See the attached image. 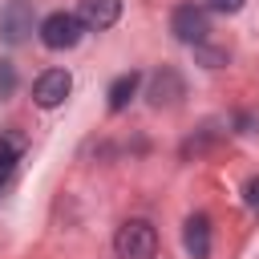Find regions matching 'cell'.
Returning <instances> with one entry per match:
<instances>
[{"instance_id": "5b68a950", "label": "cell", "mask_w": 259, "mask_h": 259, "mask_svg": "<svg viewBox=\"0 0 259 259\" xmlns=\"http://www.w3.org/2000/svg\"><path fill=\"white\" fill-rule=\"evenodd\" d=\"M28 32H32V4L28 0H8L0 8V40L20 45V40H28Z\"/></svg>"}, {"instance_id": "4fadbf2b", "label": "cell", "mask_w": 259, "mask_h": 259, "mask_svg": "<svg viewBox=\"0 0 259 259\" xmlns=\"http://www.w3.org/2000/svg\"><path fill=\"white\" fill-rule=\"evenodd\" d=\"M210 8H219V12H239L243 8V0H206Z\"/></svg>"}, {"instance_id": "277c9868", "label": "cell", "mask_w": 259, "mask_h": 259, "mask_svg": "<svg viewBox=\"0 0 259 259\" xmlns=\"http://www.w3.org/2000/svg\"><path fill=\"white\" fill-rule=\"evenodd\" d=\"M69 89H73V77H69L65 69H45V73L32 81V101H36L40 109H57V105L69 97Z\"/></svg>"}, {"instance_id": "52a82bcc", "label": "cell", "mask_w": 259, "mask_h": 259, "mask_svg": "<svg viewBox=\"0 0 259 259\" xmlns=\"http://www.w3.org/2000/svg\"><path fill=\"white\" fill-rule=\"evenodd\" d=\"M182 243L190 259H210V219L206 214H190L182 227Z\"/></svg>"}, {"instance_id": "ba28073f", "label": "cell", "mask_w": 259, "mask_h": 259, "mask_svg": "<svg viewBox=\"0 0 259 259\" xmlns=\"http://www.w3.org/2000/svg\"><path fill=\"white\" fill-rule=\"evenodd\" d=\"M182 97V77L174 73V69H162L158 77H154V85H150V101L154 105H174Z\"/></svg>"}, {"instance_id": "3957f363", "label": "cell", "mask_w": 259, "mask_h": 259, "mask_svg": "<svg viewBox=\"0 0 259 259\" xmlns=\"http://www.w3.org/2000/svg\"><path fill=\"white\" fill-rule=\"evenodd\" d=\"M170 32L182 40V45H202L206 32H210V16L202 4H178L170 12Z\"/></svg>"}, {"instance_id": "30bf717a", "label": "cell", "mask_w": 259, "mask_h": 259, "mask_svg": "<svg viewBox=\"0 0 259 259\" xmlns=\"http://www.w3.org/2000/svg\"><path fill=\"white\" fill-rule=\"evenodd\" d=\"M16 162H20V138L0 134V186L16 174Z\"/></svg>"}, {"instance_id": "7c38bea8", "label": "cell", "mask_w": 259, "mask_h": 259, "mask_svg": "<svg viewBox=\"0 0 259 259\" xmlns=\"http://www.w3.org/2000/svg\"><path fill=\"white\" fill-rule=\"evenodd\" d=\"M243 198H247V206H251V210H259V178H251V182H247Z\"/></svg>"}, {"instance_id": "8992f818", "label": "cell", "mask_w": 259, "mask_h": 259, "mask_svg": "<svg viewBox=\"0 0 259 259\" xmlns=\"http://www.w3.org/2000/svg\"><path fill=\"white\" fill-rule=\"evenodd\" d=\"M77 16H81L85 28H97V32L101 28H113L117 16H121V0H81Z\"/></svg>"}, {"instance_id": "8fae6325", "label": "cell", "mask_w": 259, "mask_h": 259, "mask_svg": "<svg viewBox=\"0 0 259 259\" xmlns=\"http://www.w3.org/2000/svg\"><path fill=\"white\" fill-rule=\"evenodd\" d=\"M12 93H16V65L0 61V97H12Z\"/></svg>"}, {"instance_id": "6da1fadb", "label": "cell", "mask_w": 259, "mask_h": 259, "mask_svg": "<svg viewBox=\"0 0 259 259\" xmlns=\"http://www.w3.org/2000/svg\"><path fill=\"white\" fill-rule=\"evenodd\" d=\"M113 251H117V259H154L158 255V231L146 219H130L117 227Z\"/></svg>"}, {"instance_id": "9c48e42d", "label": "cell", "mask_w": 259, "mask_h": 259, "mask_svg": "<svg viewBox=\"0 0 259 259\" xmlns=\"http://www.w3.org/2000/svg\"><path fill=\"white\" fill-rule=\"evenodd\" d=\"M138 85H142V73H121V77L109 85V109H113V113H121V109L134 101Z\"/></svg>"}, {"instance_id": "7a4b0ae2", "label": "cell", "mask_w": 259, "mask_h": 259, "mask_svg": "<svg viewBox=\"0 0 259 259\" xmlns=\"http://www.w3.org/2000/svg\"><path fill=\"white\" fill-rule=\"evenodd\" d=\"M81 32H85V24H81L77 12H53V16L40 20V40H45V49H53V53L73 49V45L81 40Z\"/></svg>"}]
</instances>
